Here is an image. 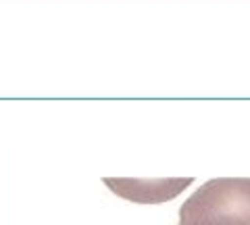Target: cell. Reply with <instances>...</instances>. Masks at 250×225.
Instances as JSON below:
<instances>
[{"mask_svg":"<svg viewBox=\"0 0 250 225\" xmlns=\"http://www.w3.org/2000/svg\"><path fill=\"white\" fill-rule=\"evenodd\" d=\"M103 182L113 194L134 205H161L177 198L194 177H104Z\"/></svg>","mask_w":250,"mask_h":225,"instance_id":"2","label":"cell"},{"mask_svg":"<svg viewBox=\"0 0 250 225\" xmlns=\"http://www.w3.org/2000/svg\"><path fill=\"white\" fill-rule=\"evenodd\" d=\"M179 225H250V177H215L179 206Z\"/></svg>","mask_w":250,"mask_h":225,"instance_id":"1","label":"cell"}]
</instances>
